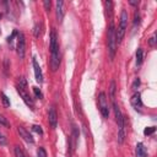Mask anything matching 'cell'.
<instances>
[{"label":"cell","instance_id":"1","mask_svg":"<svg viewBox=\"0 0 157 157\" xmlns=\"http://www.w3.org/2000/svg\"><path fill=\"white\" fill-rule=\"evenodd\" d=\"M112 103H113V109H114V114L118 124V142L123 144L125 139V119H124V115L121 114L119 105L115 102H112Z\"/></svg>","mask_w":157,"mask_h":157},{"label":"cell","instance_id":"2","mask_svg":"<svg viewBox=\"0 0 157 157\" xmlns=\"http://www.w3.org/2000/svg\"><path fill=\"white\" fill-rule=\"evenodd\" d=\"M17 92L18 94L21 96V98L23 99V102L26 103L27 107H29L32 110L34 109V102H33V98L29 96V93L27 92V81L25 77H20L18 80V83H17Z\"/></svg>","mask_w":157,"mask_h":157},{"label":"cell","instance_id":"3","mask_svg":"<svg viewBox=\"0 0 157 157\" xmlns=\"http://www.w3.org/2000/svg\"><path fill=\"white\" fill-rule=\"evenodd\" d=\"M126 27H128V12H126V10H121V13H120V21H119L118 28L115 29L117 44H119V43L123 40V38H124V36H125Z\"/></svg>","mask_w":157,"mask_h":157},{"label":"cell","instance_id":"4","mask_svg":"<svg viewBox=\"0 0 157 157\" xmlns=\"http://www.w3.org/2000/svg\"><path fill=\"white\" fill-rule=\"evenodd\" d=\"M115 53H117V38H115V28L112 22L108 29V54L110 60L114 59Z\"/></svg>","mask_w":157,"mask_h":157},{"label":"cell","instance_id":"5","mask_svg":"<svg viewBox=\"0 0 157 157\" xmlns=\"http://www.w3.org/2000/svg\"><path fill=\"white\" fill-rule=\"evenodd\" d=\"M98 108L101 114L103 115V118H108L109 117V105H108V99L104 92H101L98 96Z\"/></svg>","mask_w":157,"mask_h":157},{"label":"cell","instance_id":"6","mask_svg":"<svg viewBox=\"0 0 157 157\" xmlns=\"http://www.w3.org/2000/svg\"><path fill=\"white\" fill-rule=\"evenodd\" d=\"M25 48H26L25 36H23V33H18L17 34V45H16V49H17V54H18V56L21 59L25 56Z\"/></svg>","mask_w":157,"mask_h":157},{"label":"cell","instance_id":"7","mask_svg":"<svg viewBox=\"0 0 157 157\" xmlns=\"http://www.w3.org/2000/svg\"><path fill=\"white\" fill-rule=\"evenodd\" d=\"M52 56H50V66H52V70L53 71H56L60 66V54H59V50L58 52H54V53H50Z\"/></svg>","mask_w":157,"mask_h":157},{"label":"cell","instance_id":"8","mask_svg":"<svg viewBox=\"0 0 157 157\" xmlns=\"http://www.w3.org/2000/svg\"><path fill=\"white\" fill-rule=\"evenodd\" d=\"M17 131H18L20 136H21L26 142H28V144H33V142H34L33 136H32V135L29 134V131H28V130H26L23 126H18V128H17Z\"/></svg>","mask_w":157,"mask_h":157},{"label":"cell","instance_id":"9","mask_svg":"<svg viewBox=\"0 0 157 157\" xmlns=\"http://www.w3.org/2000/svg\"><path fill=\"white\" fill-rule=\"evenodd\" d=\"M32 64H33V69H34L36 81H37V82H39V83H42V82H43V74H42L40 66H39V64H38V61H37V59H36V58H33Z\"/></svg>","mask_w":157,"mask_h":157},{"label":"cell","instance_id":"10","mask_svg":"<svg viewBox=\"0 0 157 157\" xmlns=\"http://www.w3.org/2000/svg\"><path fill=\"white\" fill-rule=\"evenodd\" d=\"M48 120H49V124L53 129H55L58 126V114H56V110L54 108H50L49 112H48Z\"/></svg>","mask_w":157,"mask_h":157},{"label":"cell","instance_id":"11","mask_svg":"<svg viewBox=\"0 0 157 157\" xmlns=\"http://www.w3.org/2000/svg\"><path fill=\"white\" fill-rule=\"evenodd\" d=\"M59 50V44H58V38H56V33L53 29L50 32V53L58 52Z\"/></svg>","mask_w":157,"mask_h":157},{"label":"cell","instance_id":"12","mask_svg":"<svg viewBox=\"0 0 157 157\" xmlns=\"http://www.w3.org/2000/svg\"><path fill=\"white\" fill-rule=\"evenodd\" d=\"M130 103H131V105H132V107H134L135 109H140V108L142 107L141 94H140L139 92L134 93V94H132V97H131V99H130Z\"/></svg>","mask_w":157,"mask_h":157},{"label":"cell","instance_id":"13","mask_svg":"<svg viewBox=\"0 0 157 157\" xmlns=\"http://www.w3.org/2000/svg\"><path fill=\"white\" fill-rule=\"evenodd\" d=\"M56 18L59 22L63 21L64 15H65V10H64V2L63 1H56Z\"/></svg>","mask_w":157,"mask_h":157},{"label":"cell","instance_id":"14","mask_svg":"<svg viewBox=\"0 0 157 157\" xmlns=\"http://www.w3.org/2000/svg\"><path fill=\"white\" fill-rule=\"evenodd\" d=\"M135 152H136V157H147V152H146V148L142 142L136 144Z\"/></svg>","mask_w":157,"mask_h":157},{"label":"cell","instance_id":"15","mask_svg":"<svg viewBox=\"0 0 157 157\" xmlns=\"http://www.w3.org/2000/svg\"><path fill=\"white\" fill-rule=\"evenodd\" d=\"M142 60H144V52L141 48H139L136 50V65H141Z\"/></svg>","mask_w":157,"mask_h":157},{"label":"cell","instance_id":"16","mask_svg":"<svg viewBox=\"0 0 157 157\" xmlns=\"http://www.w3.org/2000/svg\"><path fill=\"white\" fill-rule=\"evenodd\" d=\"M110 98H112V102H115V82L114 81L110 82Z\"/></svg>","mask_w":157,"mask_h":157},{"label":"cell","instance_id":"17","mask_svg":"<svg viewBox=\"0 0 157 157\" xmlns=\"http://www.w3.org/2000/svg\"><path fill=\"white\" fill-rule=\"evenodd\" d=\"M15 156H16V157H27L20 146H16V147H15Z\"/></svg>","mask_w":157,"mask_h":157},{"label":"cell","instance_id":"18","mask_svg":"<svg viewBox=\"0 0 157 157\" xmlns=\"http://www.w3.org/2000/svg\"><path fill=\"white\" fill-rule=\"evenodd\" d=\"M1 101H2V104L5 107H10V99L5 93H1Z\"/></svg>","mask_w":157,"mask_h":157},{"label":"cell","instance_id":"19","mask_svg":"<svg viewBox=\"0 0 157 157\" xmlns=\"http://www.w3.org/2000/svg\"><path fill=\"white\" fill-rule=\"evenodd\" d=\"M33 92H34V96L37 97V98H39V99H42L43 98V93H42V91L38 88V87H33Z\"/></svg>","mask_w":157,"mask_h":157},{"label":"cell","instance_id":"20","mask_svg":"<svg viewBox=\"0 0 157 157\" xmlns=\"http://www.w3.org/2000/svg\"><path fill=\"white\" fill-rule=\"evenodd\" d=\"M37 157H48L47 156V151L43 148V147H39L37 150Z\"/></svg>","mask_w":157,"mask_h":157},{"label":"cell","instance_id":"21","mask_svg":"<svg viewBox=\"0 0 157 157\" xmlns=\"http://www.w3.org/2000/svg\"><path fill=\"white\" fill-rule=\"evenodd\" d=\"M155 131H156V128H155V126H148V128H145L144 134H145V135H151V134H153Z\"/></svg>","mask_w":157,"mask_h":157},{"label":"cell","instance_id":"22","mask_svg":"<svg viewBox=\"0 0 157 157\" xmlns=\"http://www.w3.org/2000/svg\"><path fill=\"white\" fill-rule=\"evenodd\" d=\"M0 124H1V125H4V126H6V128H9V126H10V124H9L7 119H6L4 115H1V114H0Z\"/></svg>","mask_w":157,"mask_h":157},{"label":"cell","instance_id":"23","mask_svg":"<svg viewBox=\"0 0 157 157\" xmlns=\"http://www.w3.org/2000/svg\"><path fill=\"white\" fill-rule=\"evenodd\" d=\"M32 130L36 131V132L39 134V135H43V129H42L39 125H33V126H32Z\"/></svg>","mask_w":157,"mask_h":157},{"label":"cell","instance_id":"24","mask_svg":"<svg viewBox=\"0 0 157 157\" xmlns=\"http://www.w3.org/2000/svg\"><path fill=\"white\" fill-rule=\"evenodd\" d=\"M40 28H42V25H36L34 26V36L38 37L39 33H40Z\"/></svg>","mask_w":157,"mask_h":157},{"label":"cell","instance_id":"25","mask_svg":"<svg viewBox=\"0 0 157 157\" xmlns=\"http://www.w3.org/2000/svg\"><path fill=\"white\" fill-rule=\"evenodd\" d=\"M0 145H6V139H5V136L2 135L1 131H0Z\"/></svg>","mask_w":157,"mask_h":157},{"label":"cell","instance_id":"26","mask_svg":"<svg viewBox=\"0 0 157 157\" xmlns=\"http://www.w3.org/2000/svg\"><path fill=\"white\" fill-rule=\"evenodd\" d=\"M43 5H44V9H45V10H49V9H50V5H52V2H50L49 0H45V1L43 2Z\"/></svg>","mask_w":157,"mask_h":157},{"label":"cell","instance_id":"27","mask_svg":"<svg viewBox=\"0 0 157 157\" xmlns=\"http://www.w3.org/2000/svg\"><path fill=\"white\" fill-rule=\"evenodd\" d=\"M139 85H140V80H139V78H136V80H135V82H134V85H132V88H134V90H136V87H139Z\"/></svg>","mask_w":157,"mask_h":157},{"label":"cell","instance_id":"28","mask_svg":"<svg viewBox=\"0 0 157 157\" xmlns=\"http://www.w3.org/2000/svg\"><path fill=\"white\" fill-rule=\"evenodd\" d=\"M150 45H152V47L155 45V37H151L150 38Z\"/></svg>","mask_w":157,"mask_h":157},{"label":"cell","instance_id":"29","mask_svg":"<svg viewBox=\"0 0 157 157\" xmlns=\"http://www.w3.org/2000/svg\"><path fill=\"white\" fill-rule=\"evenodd\" d=\"M130 4H131V5H137L139 1H130Z\"/></svg>","mask_w":157,"mask_h":157},{"label":"cell","instance_id":"30","mask_svg":"<svg viewBox=\"0 0 157 157\" xmlns=\"http://www.w3.org/2000/svg\"><path fill=\"white\" fill-rule=\"evenodd\" d=\"M0 17H1V16H0Z\"/></svg>","mask_w":157,"mask_h":157}]
</instances>
